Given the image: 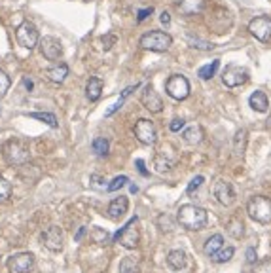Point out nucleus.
I'll return each instance as SVG.
<instances>
[{
    "mask_svg": "<svg viewBox=\"0 0 271 273\" xmlns=\"http://www.w3.org/2000/svg\"><path fill=\"white\" fill-rule=\"evenodd\" d=\"M190 44H192V48H196V50H213L214 46L211 42H203V40H197V38H188Z\"/></svg>",
    "mask_w": 271,
    "mask_h": 273,
    "instance_id": "nucleus-37",
    "label": "nucleus"
},
{
    "mask_svg": "<svg viewBox=\"0 0 271 273\" xmlns=\"http://www.w3.org/2000/svg\"><path fill=\"white\" fill-rule=\"evenodd\" d=\"M222 82H224L226 87H230V89L239 87V85H245L248 82V70L237 65L226 66V70L222 74Z\"/></svg>",
    "mask_w": 271,
    "mask_h": 273,
    "instance_id": "nucleus-8",
    "label": "nucleus"
},
{
    "mask_svg": "<svg viewBox=\"0 0 271 273\" xmlns=\"http://www.w3.org/2000/svg\"><path fill=\"white\" fill-rule=\"evenodd\" d=\"M120 273H140V264L139 260L127 256L120 262Z\"/></svg>",
    "mask_w": 271,
    "mask_h": 273,
    "instance_id": "nucleus-26",
    "label": "nucleus"
},
{
    "mask_svg": "<svg viewBox=\"0 0 271 273\" xmlns=\"http://www.w3.org/2000/svg\"><path fill=\"white\" fill-rule=\"evenodd\" d=\"M127 209H129V199L123 198V196L114 198L110 201V205H108V216L118 220V218H122V216L127 213Z\"/></svg>",
    "mask_w": 271,
    "mask_h": 273,
    "instance_id": "nucleus-16",
    "label": "nucleus"
},
{
    "mask_svg": "<svg viewBox=\"0 0 271 273\" xmlns=\"http://www.w3.org/2000/svg\"><path fill=\"white\" fill-rule=\"evenodd\" d=\"M93 239H95V243H99V245H103V243H107L108 233H107V232H103V230H99V228H95V230H93Z\"/></svg>",
    "mask_w": 271,
    "mask_h": 273,
    "instance_id": "nucleus-39",
    "label": "nucleus"
},
{
    "mask_svg": "<svg viewBox=\"0 0 271 273\" xmlns=\"http://www.w3.org/2000/svg\"><path fill=\"white\" fill-rule=\"evenodd\" d=\"M133 133H135V137L139 139L142 144H146V146H152L157 139V133H156V125L152 124L150 120H139L135 127H133Z\"/></svg>",
    "mask_w": 271,
    "mask_h": 273,
    "instance_id": "nucleus-9",
    "label": "nucleus"
},
{
    "mask_svg": "<svg viewBox=\"0 0 271 273\" xmlns=\"http://www.w3.org/2000/svg\"><path fill=\"white\" fill-rule=\"evenodd\" d=\"M248 31L254 36L256 40L260 42H269L271 40V19L269 17H254L248 23Z\"/></svg>",
    "mask_w": 271,
    "mask_h": 273,
    "instance_id": "nucleus-10",
    "label": "nucleus"
},
{
    "mask_svg": "<svg viewBox=\"0 0 271 273\" xmlns=\"http://www.w3.org/2000/svg\"><path fill=\"white\" fill-rule=\"evenodd\" d=\"M31 118L34 120H40L44 124H48L49 127H57V118L53 116V114H48V112H33V114H29Z\"/></svg>",
    "mask_w": 271,
    "mask_h": 273,
    "instance_id": "nucleus-31",
    "label": "nucleus"
},
{
    "mask_svg": "<svg viewBox=\"0 0 271 273\" xmlns=\"http://www.w3.org/2000/svg\"><path fill=\"white\" fill-rule=\"evenodd\" d=\"M139 44L140 48L150 51H167L171 48L172 38L167 33H163V31H150V33L140 36Z\"/></svg>",
    "mask_w": 271,
    "mask_h": 273,
    "instance_id": "nucleus-4",
    "label": "nucleus"
},
{
    "mask_svg": "<svg viewBox=\"0 0 271 273\" xmlns=\"http://www.w3.org/2000/svg\"><path fill=\"white\" fill-rule=\"evenodd\" d=\"M176 222L180 224L184 230L188 232H199L203 230L209 222V215L203 207H197V205H182L176 211Z\"/></svg>",
    "mask_w": 271,
    "mask_h": 273,
    "instance_id": "nucleus-1",
    "label": "nucleus"
},
{
    "mask_svg": "<svg viewBox=\"0 0 271 273\" xmlns=\"http://www.w3.org/2000/svg\"><path fill=\"white\" fill-rule=\"evenodd\" d=\"M152 12H154V8L150 6V8H144V10H139V21H144L146 17L152 16Z\"/></svg>",
    "mask_w": 271,
    "mask_h": 273,
    "instance_id": "nucleus-42",
    "label": "nucleus"
},
{
    "mask_svg": "<svg viewBox=\"0 0 271 273\" xmlns=\"http://www.w3.org/2000/svg\"><path fill=\"white\" fill-rule=\"evenodd\" d=\"M203 8H205V0H180V4H178V10L186 16L199 14Z\"/></svg>",
    "mask_w": 271,
    "mask_h": 273,
    "instance_id": "nucleus-21",
    "label": "nucleus"
},
{
    "mask_svg": "<svg viewBox=\"0 0 271 273\" xmlns=\"http://www.w3.org/2000/svg\"><path fill=\"white\" fill-rule=\"evenodd\" d=\"M246 262H248V264H256V248L254 247H250L246 250Z\"/></svg>",
    "mask_w": 271,
    "mask_h": 273,
    "instance_id": "nucleus-41",
    "label": "nucleus"
},
{
    "mask_svg": "<svg viewBox=\"0 0 271 273\" xmlns=\"http://www.w3.org/2000/svg\"><path fill=\"white\" fill-rule=\"evenodd\" d=\"M226 228H228V233L235 239H241L243 233H245V226H243V220L239 216H231L228 224H226Z\"/></svg>",
    "mask_w": 271,
    "mask_h": 273,
    "instance_id": "nucleus-24",
    "label": "nucleus"
},
{
    "mask_svg": "<svg viewBox=\"0 0 271 273\" xmlns=\"http://www.w3.org/2000/svg\"><path fill=\"white\" fill-rule=\"evenodd\" d=\"M159 19H161V23H163L165 27H169V23H171V16H169L167 12H163V14H161V17H159Z\"/></svg>",
    "mask_w": 271,
    "mask_h": 273,
    "instance_id": "nucleus-44",
    "label": "nucleus"
},
{
    "mask_svg": "<svg viewBox=\"0 0 271 273\" xmlns=\"http://www.w3.org/2000/svg\"><path fill=\"white\" fill-rule=\"evenodd\" d=\"M46 76H48L49 82L63 83L65 82V78L68 76V66H66L65 63H59V65L49 66L48 70H46Z\"/></svg>",
    "mask_w": 271,
    "mask_h": 273,
    "instance_id": "nucleus-18",
    "label": "nucleus"
},
{
    "mask_svg": "<svg viewBox=\"0 0 271 273\" xmlns=\"http://www.w3.org/2000/svg\"><path fill=\"white\" fill-rule=\"evenodd\" d=\"M184 125H186V122H184L182 118H174L171 124H169V129H171L172 133H178L182 127H184Z\"/></svg>",
    "mask_w": 271,
    "mask_h": 273,
    "instance_id": "nucleus-40",
    "label": "nucleus"
},
{
    "mask_svg": "<svg viewBox=\"0 0 271 273\" xmlns=\"http://www.w3.org/2000/svg\"><path fill=\"white\" fill-rule=\"evenodd\" d=\"M63 241H65V233L59 226H49L46 232L42 233V243L44 247L53 250V252H59L63 248Z\"/></svg>",
    "mask_w": 271,
    "mask_h": 273,
    "instance_id": "nucleus-12",
    "label": "nucleus"
},
{
    "mask_svg": "<svg viewBox=\"0 0 271 273\" xmlns=\"http://www.w3.org/2000/svg\"><path fill=\"white\" fill-rule=\"evenodd\" d=\"M245 146H246V129H239V131L235 133V146H233L235 156L243 157V154H245Z\"/></svg>",
    "mask_w": 271,
    "mask_h": 273,
    "instance_id": "nucleus-28",
    "label": "nucleus"
},
{
    "mask_svg": "<svg viewBox=\"0 0 271 273\" xmlns=\"http://www.w3.org/2000/svg\"><path fill=\"white\" fill-rule=\"evenodd\" d=\"M167 264H169V267L174 269V271H180V269H184L186 264H188V256H186L184 250L176 248V250H171V252L167 254Z\"/></svg>",
    "mask_w": 271,
    "mask_h": 273,
    "instance_id": "nucleus-17",
    "label": "nucleus"
},
{
    "mask_svg": "<svg viewBox=\"0 0 271 273\" xmlns=\"http://www.w3.org/2000/svg\"><path fill=\"white\" fill-rule=\"evenodd\" d=\"M254 273H271V258H263V260H260L254 267Z\"/></svg>",
    "mask_w": 271,
    "mask_h": 273,
    "instance_id": "nucleus-35",
    "label": "nucleus"
},
{
    "mask_svg": "<svg viewBox=\"0 0 271 273\" xmlns=\"http://www.w3.org/2000/svg\"><path fill=\"white\" fill-rule=\"evenodd\" d=\"M34 265V254L33 252H19L16 256L8 260L10 273H29Z\"/></svg>",
    "mask_w": 271,
    "mask_h": 273,
    "instance_id": "nucleus-11",
    "label": "nucleus"
},
{
    "mask_svg": "<svg viewBox=\"0 0 271 273\" xmlns=\"http://www.w3.org/2000/svg\"><path fill=\"white\" fill-rule=\"evenodd\" d=\"M116 42H118V38H116L114 34H105L101 40H99V44H101V50H112V46H116Z\"/></svg>",
    "mask_w": 271,
    "mask_h": 273,
    "instance_id": "nucleus-34",
    "label": "nucleus"
},
{
    "mask_svg": "<svg viewBox=\"0 0 271 273\" xmlns=\"http://www.w3.org/2000/svg\"><path fill=\"white\" fill-rule=\"evenodd\" d=\"M108 148H110V144H108V141L105 137H97V139H93V142H91V150H93L99 157L107 156Z\"/></svg>",
    "mask_w": 271,
    "mask_h": 273,
    "instance_id": "nucleus-27",
    "label": "nucleus"
},
{
    "mask_svg": "<svg viewBox=\"0 0 271 273\" xmlns=\"http://www.w3.org/2000/svg\"><path fill=\"white\" fill-rule=\"evenodd\" d=\"M248 103H250L252 110H256V112H267V108H269V99H267V95L263 91H254L250 95Z\"/></svg>",
    "mask_w": 271,
    "mask_h": 273,
    "instance_id": "nucleus-19",
    "label": "nucleus"
},
{
    "mask_svg": "<svg viewBox=\"0 0 271 273\" xmlns=\"http://www.w3.org/2000/svg\"><path fill=\"white\" fill-rule=\"evenodd\" d=\"M214 198L216 201L224 205V207H230L231 203L235 201V190H233V186H231V182L228 180H218L214 184Z\"/></svg>",
    "mask_w": 271,
    "mask_h": 273,
    "instance_id": "nucleus-13",
    "label": "nucleus"
},
{
    "mask_svg": "<svg viewBox=\"0 0 271 273\" xmlns=\"http://www.w3.org/2000/svg\"><path fill=\"white\" fill-rule=\"evenodd\" d=\"M165 91L167 95L174 101H184L188 99L190 95V82L186 80V76L182 74H172L169 76V80L165 82Z\"/></svg>",
    "mask_w": 271,
    "mask_h": 273,
    "instance_id": "nucleus-6",
    "label": "nucleus"
},
{
    "mask_svg": "<svg viewBox=\"0 0 271 273\" xmlns=\"http://www.w3.org/2000/svg\"><path fill=\"white\" fill-rule=\"evenodd\" d=\"M137 87H139V85H131V87H127V89H123V93H122V97H120V99L116 101L114 105H112V107L108 108L107 110V114H105V116H112V114H114V112H118V110H120V108H122V105H123V101L127 99V97H129V95H131V91H135L137 89Z\"/></svg>",
    "mask_w": 271,
    "mask_h": 273,
    "instance_id": "nucleus-29",
    "label": "nucleus"
},
{
    "mask_svg": "<svg viewBox=\"0 0 271 273\" xmlns=\"http://www.w3.org/2000/svg\"><path fill=\"white\" fill-rule=\"evenodd\" d=\"M10 196H12V184L4 176H0V203L8 201Z\"/></svg>",
    "mask_w": 271,
    "mask_h": 273,
    "instance_id": "nucleus-32",
    "label": "nucleus"
},
{
    "mask_svg": "<svg viewBox=\"0 0 271 273\" xmlns=\"http://www.w3.org/2000/svg\"><path fill=\"white\" fill-rule=\"evenodd\" d=\"M222 247H224V237H222L220 233H214V235H211V237L207 239V243H205V247H203V250H205L207 256L213 258Z\"/></svg>",
    "mask_w": 271,
    "mask_h": 273,
    "instance_id": "nucleus-22",
    "label": "nucleus"
},
{
    "mask_svg": "<svg viewBox=\"0 0 271 273\" xmlns=\"http://www.w3.org/2000/svg\"><path fill=\"white\" fill-rule=\"evenodd\" d=\"M218 68H220V61H218V59H214L213 63L201 66V68H199V72H197V76H199L201 80H211V78L216 74V70H218Z\"/></svg>",
    "mask_w": 271,
    "mask_h": 273,
    "instance_id": "nucleus-25",
    "label": "nucleus"
},
{
    "mask_svg": "<svg viewBox=\"0 0 271 273\" xmlns=\"http://www.w3.org/2000/svg\"><path fill=\"white\" fill-rule=\"evenodd\" d=\"M40 50L42 55L48 59V61H55L63 53V44L57 38H53V36H46V38L40 40Z\"/></svg>",
    "mask_w": 271,
    "mask_h": 273,
    "instance_id": "nucleus-15",
    "label": "nucleus"
},
{
    "mask_svg": "<svg viewBox=\"0 0 271 273\" xmlns=\"http://www.w3.org/2000/svg\"><path fill=\"white\" fill-rule=\"evenodd\" d=\"M203 180H205V178H203L201 174H199V176H196V178H192V182L188 184V188H186V192H188L190 196H192V194H194V192H196L197 188H199V186L203 184Z\"/></svg>",
    "mask_w": 271,
    "mask_h": 273,
    "instance_id": "nucleus-38",
    "label": "nucleus"
},
{
    "mask_svg": "<svg viewBox=\"0 0 271 273\" xmlns=\"http://www.w3.org/2000/svg\"><path fill=\"white\" fill-rule=\"evenodd\" d=\"M233 254H235V248L233 247H222L216 254L213 256V262H216V264H224V262H230L231 258H233Z\"/></svg>",
    "mask_w": 271,
    "mask_h": 273,
    "instance_id": "nucleus-30",
    "label": "nucleus"
},
{
    "mask_svg": "<svg viewBox=\"0 0 271 273\" xmlns=\"http://www.w3.org/2000/svg\"><path fill=\"white\" fill-rule=\"evenodd\" d=\"M2 156H4L8 165H23L25 161L29 159V148L21 141L10 139L2 146Z\"/></svg>",
    "mask_w": 271,
    "mask_h": 273,
    "instance_id": "nucleus-3",
    "label": "nucleus"
},
{
    "mask_svg": "<svg viewBox=\"0 0 271 273\" xmlns=\"http://www.w3.org/2000/svg\"><path fill=\"white\" fill-rule=\"evenodd\" d=\"M83 233H85V228H80V230H78V233H76V235H74V239L76 241H80L83 237Z\"/></svg>",
    "mask_w": 271,
    "mask_h": 273,
    "instance_id": "nucleus-45",
    "label": "nucleus"
},
{
    "mask_svg": "<svg viewBox=\"0 0 271 273\" xmlns=\"http://www.w3.org/2000/svg\"><path fill=\"white\" fill-rule=\"evenodd\" d=\"M16 38L19 42V46H23L25 50H33L34 46L38 44L40 36H38V29L31 23V21H25L17 27L16 31Z\"/></svg>",
    "mask_w": 271,
    "mask_h": 273,
    "instance_id": "nucleus-7",
    "label": "nucleus"
},
{
    "mask_svg": "<svg viewBox=\"0 0 271 273\" xmlns=\"http://www.w3.org/2000/svg\"><path fill=\"white\" fill-rule=\"evenodd\" d=\"M137 169H139V173L142 174V176H148V171H146V167H144V161H142V159H137Z\"/></svg>",
    "mask_w": 271,
    "mask_h": 273,
    "instance_id": "nucleus-43",
    "label": "nucleus"
},
{
    "mask_svg": "<svg viewBox=\"0 0 271 273\" xmlns=\"http://www.w3.org/2000/svg\"><path fill=\"white\" fill-rule=\"evenodd\" d=\"M10 89V78L4 70H0V97H4Z\"/></svg>",
    "mask_w": 271,
    "mask_h": 273,
    "instance_id": "nucleus-36",
    "label": "nucleus"
},
{
    "mask_svg": "<svg viewBox=\"0 0 271 273\" xmlns=\"http://www.w3.org/2000/svg\"><path fill=\"white\" fill-rule=\"evenodd\" d=\"M182 139L188 144H199L203 141V129L199 125H192V127H188L186 131L182 133Z\"/></svg>",
    "mask_w": 271,
    "mask_h": 273,
    "instance_id": "nucleus-23",
    "label": "nucleus"
},
{
    "mask_svg": "<svg viewBox=\"0 0 271 273\" xmlns=\"http://www.w3.org/2000/svg\"><path fill=\"white\" fill-rule=\"evenodd\" d=\"M23 82H25V85H27V89H29V91L33 89V82H31V80H27V78H25Z\"/></svg>",
    "mask_w": 271,
    "mask_h": 273,
    "instance_id": "nucleus-46",
    "label": "nucleus"
},
{
    "mask_svg": "<svg viewBox=\"0 0 271 273\" xmlns=\"http://www.w3.org/2000/svg\"><path fill=\"white\" fill-rule=\"evenodd\" d=\"M140 101H142L144 108L150 110V112H154V114H157V112H161V110H163V101H161V97L156 93V89H154V85H152V83H148L146 87H144Z\"/></svg>",
    "mask_w": 271,
    "mask_h": 273,
    "instance_id": "nucleus-14",
    "label": "nucleus"
},
{
    "mask_svg": "<svg viewBox=\"0 0 271 273\" xmlns=\"http://www.w3.org/2000/svg\"><path fill=\"white\" fill-rule=\"evenodd\" d=\"M139 216H133L129 222L123 226L120 232L114 235V241L120 243L122 247L125 248H137L139 247V241H140V233H139Z\"/></svg>",
    "mask_w": 271,
    "mask_h": 273,
    "instance_id": "nucleus-5",
    "label": "nucleus"
},
{
    "mask_svg": "<svg viewBox=\"0 0 271 273\" xmlns=\"http://www.w3.org/2000/svg\"><path fill=\"white\" fill-rule=\"evenodd\" d=\"M101 91H103V80H101V78H97V76H91L89 82H87V85H85V95H87V99H89L91 103L99 101V97H101Z\"/></svg>",
    "mask_w": 271,
    "mask_h": 273,
    "instance_id": "nucleus-20",
    "label": "nucleus"
},
{
    "mask_svg": "<svg viewBox=\"0 0 271 273\" xmlns=\"http://www.w3.org/2000/svg\"><path fill=\"white\" fill-rule=\"evenodd\" d=\"M246 213L248 216L260 224L271 222V199L265 196H252L246 203Z\"/></svg>",
    "mask_w": 271,
    "mask_h": 273,
    "instance_id": "nucleus-2",
    "label": "nucleus"
},
{
    "mask_svg": "<svg viewBox=\"0 0 271 273\" xmlns=\"http://www.w3.org/2000/svg\"><path fill=\"white\" fill-rule=\"evenodd\" d=\"M127 182H129V178H127L125 174H122V176H116L114 180H112V182H110V184H108V186H107V190H108V192H116V190H120V188H123V186H125Z\"/></svg>",
    "mask_w": 271,
    "mask_h": 273,
    "instance_id": "nucleus-33",
    "label": "nucleus"
}]
</instances>
